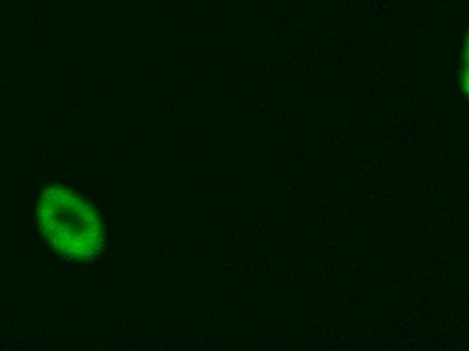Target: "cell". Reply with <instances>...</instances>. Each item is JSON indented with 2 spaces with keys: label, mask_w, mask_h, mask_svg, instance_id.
<instances>
[{
  "label": "cell",
  "mask_w": 469,
  "mask_h": 351,
  "mask_svg": "<svg viewBox=\"0 0 469 351\" xmlns=\"http://www.w3.org/2000/svg\"><path fill=\"white\" fill-rule=\"evenodd\" d=\"M35 220L44 242L68 263L89 265L104 251L103 214L72 185H47L37 200Z\"/></svg>",
  "instance_id": "1"
}]
</instances>
